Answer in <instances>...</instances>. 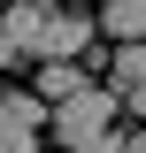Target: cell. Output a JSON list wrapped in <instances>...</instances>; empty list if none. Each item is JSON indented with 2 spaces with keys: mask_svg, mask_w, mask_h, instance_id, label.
I'll return each instance as SVG.
<instances>
[{
  "mask_svg": "<svg viewBox=\"0 0 146 153\" xmlns=\"http://www.w3.org/2000/svg\"><path fill=\"white\" fill-rule=\"evenodd\" d=\"M115 115H123V92H100V84H77L69 100H54V115H46V123H54V138L69 153H85V146H100V138L115 130Z\"/></svg>",
  "mask_w": 146,
  "mask_h": 153,
  "instance_id": "obj_1",
  "label": "cell"
},
{
  "mask_svg": "<svg viewBox=\"0 0 146 153\" xmlns=\"http://www.w3.org/2000/svg\"><path fill=\"white\" fill-rule=\"evenodd\" d=\"M85 46H92V16H85V8H77V16H62V8H54L46 31H38V61H77Z\"/></svg>",
  "mask_w": 146,
  "mask_h": 153,
  "instance_id": "obj_2",
  "label": "cell"
},
{
  "mask_svg": "<svg viewBox=\"0 0 146 153\" xmlns=\"http://www.w3.org/2000/svg\"><path fill=\"white\" fill-rule=\"evenodd\" d=\"M46 16H54V0H0V38H8L16 54H38Z\"/></svg>",
  "mask_w": 146,
  "mask_h": 153,
  "instance_id": "obj_3",
  "label": "cell"
},
{
  "mask_svg": "<svg viewBox=\"0 0 146 153\" xmlns=\"http://www.w3.org/2000/svg\"><path fill=\"white\" fill-rule=\"evenodd\" d=\"M100 31L108 38H146V0H100Z\"/></svg>",
  "mask_w": 146,
  "mask_h": 153,
  "instance_id": "obj_4",
  "label": "cell"
},
{
  "mask_svg": "<svg viewBox=\"0 0 146 153\" xmlns=\"http://www.w3.org/2000/svg\"><path fill=\"white\" fill-rule=\"evenodd\" d=\"M77 84H85V76H77V61H38V100H46V107H54V100H69Z\"/></svg>",
  "mask_w": 146,
  "mask_h": 153,
  "instance_id": "obj_5",
  "label": "cell"
},
{
  "mask_svg": "<svg viewBox=\"0 0 146 153\" xmlns=\"http://www.w3.org/2000/svg\"><path fill=\"white\" fill-rule=\"evenodd\" d=\"M146 76V38H115V92Z\"/></svg>",
  "mask_w": 146,
  "mask_h": 153,
  "instance_id": "obj_6",
  "label": "cell"
},
{
  "mask_svg": "<svg viewBox=\"0 0 146 153\" xmlns=\"http://www.w3.org/2000/svg\"><path fill=\"white\" fill-rule=\"evenodd\" d=\"M115 153H146V123H131V130H115Z\"/></svg>",
  "mask_w": 146,
  "mask_h": 153,
  "instance_id": "obj_7",
  "label": "cell"
},
{
  "mask_svg": "<svg viewBox=\"0 0 146 153\" xmlns=\"http://www.w3.org/2000/svg\"><path fill=\"white\" fill-rule=\"evenodd\" d=\"M123 107H131V115L146 123V76H138V84H123Z\"/></svg>",
  "mask_w": 146,
  "mask_h": 153,
  "instance_id": "obj_8",
  "label": "cell"
},
{
  "mask_svg": "<svg viewBox=\"0 0 146 153\" xmlns=\"http://www.w3.org/2000/svg\"><path fill=\"white\" fill-rule=\"evenodd\" d=\"M8 61H16V46H8V38H0V69H8Z\"/></svg>",
  "mask_w": 146,
  "mask_h": 153,
  "instance_id": "obj_9",
  "label": "cell"
}]
</instances>
